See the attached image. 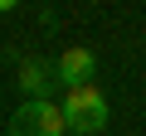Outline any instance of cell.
I'll return each mask as SVG.
<instances>
[{"label":"cell","instance_id":"6da1fadb","mask_svg":"<svg viewBox=\"0 0 146 136\" xmlns=\"http://www.w3.org/2000/svg\"><path fill=\"white\" fill-rule=\"evenodd\" d=\"M58 112H63V126H68L73 136H98V131L107 126V97H102V88H98V83L63 88Z\"/></svg>","mask_w":146,"mask_h":136},{"label":"cell","instance_id":"7a4b0ae2","mask_svg":"<svg viewBox=\"0 0 146 136\" xmlns=\"http://www.w3.org/2000/svg\"><path fill=\"white\" fill-rule=\"evenodd\" d=\"M5 136H68V126H63L58 102L44 97V102H20V112L10 117V131Z\"/></svg>","mask_w":146,"mask_h":136},{"label":"cell","instance_id":"3957f363","mask_svg":"<svg viewBox=\"0 0 146 136\" xmlns=\"http://www.w3.org/2000/svg\"><path fill=\"white\" fill-rule=\"evenodd\" d=\"M54 78H58L63 88H83V83H93V78H98V53L83 49V44H68V49L54 58Z\"/></svg>","mask_w":146,"mask_h":136},{"label":"cell","instance_id":"277c9868","mask_svg":"<svg viewBox=\"0 0 146 136\" xmlns=\"http://www.w3.org/2000/svg\"><path fill=\"white\" fill-rule=\"evenodd\" d=\"M15 83H20V92H29V102H44L58 78H54V63L49 58H20V78Z\"/></svg>","mask_w":146,"mask_h":136}]
</instances>
